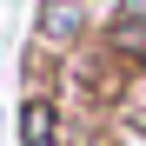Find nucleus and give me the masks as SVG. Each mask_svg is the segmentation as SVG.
I'll list each match as a JSON object with an SVG mask.
<instances>
[{"label":"nucleus","instance_id":"f257e3e1","mask_svg":"<svg viewBox=\"0 0 146 146\" xmlns=\"http://www.w3.org/2000/svg\"><path fill=\"white\" fill-rule=\"evenodd\" d=\"M100 27V7H86V0H40L33 7V40L46 53H80Z\"/></svg>","mask_w":146,"mask_h":146},{"label":"nucleus","instance_id":"f03ea898","mask_svg":"<svg viewBox=\"0 0 146 146\" xmlns=\"http://www.w3.org/2000/svg\"><path fill=\"white\" fill-rule=\"evenodd\" d=\"M20 146H60V93L53 86L20 93Z\"/></svg>","mask_w":146,"mask_h":146},{"label":"nucleus","instance_id":"7ed1b4c3","mask_svg":"<svg viewBox=\"0 0 146 146\" xmlns=\"http://www.w3.org/2000/svg\"><path fill=\"white\" fill-rule=\"evenodd\" d=\"M106 60H139L146 66V27H119V20H106Z\"/></svg>","mask_w":146,"mask_h":146},{"label":"nucleus","instance_id":"20e7f679","mask_svg":"<svg viewBox=\"0 0 146 146\" xmlns=\"http://www.w3.org/2000/svg\"><path fill=\"white\" fill-rule=\"evenodd\" d=\"M106 20H119V27H146V0H119Z\"/></svg>","mask_w":146,"mask_h":146},{"label":"nucleus","instance_id":"39448f33","mask_svg":"<svg viewBox=\"0 0 146 146\" xmlns=\"http://www.w3.org/2000/svg\"><path fill=\"white\" fill-rule=\"evenodd\" d=\"M86 7H119V0H86Z\"/></svg>","mask_w":146,"mask_h":146}]
</instances>
